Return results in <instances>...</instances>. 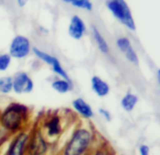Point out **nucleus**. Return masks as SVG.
<instances>
[{
  "label": "nucleus",
  "mask_w": 160,
  "mask_h": 155,
  "mask_svg": "<svg viewBox=\"0 0 160 155\" xmlns=\"http://www.w3.org/2000/svg\"><path fill=\"white\" fill-rule=\"evenodd\" d=\"M30 109L20 103L9 104L0 115V126L7 132L15 134L22 131L29 118Z\"/></svg>",
  "instance_id": "f257e3e1"
},
{
  "label": "nucleus",
  "mask_w": 160,
  "mask_h": 155,
  "mask_svg": "<svg viewBox=\"0 0 160 155\" xmlns=\"http://www.w3.org/2000/svg\"><path fill=\"white\" fill-rule=\"evenodd\" d=\"M94 132L87 127L76 128L62 150L61 155H86L94 142Z\"/></svg>",
  "instance_id": "f03ea898"
},
{
  "label": "nucleus",
  "mask_w": 160,
  "mask_h": 155,
  "mask_svg": "<svg viewBox=\"0 0 160 155\" xmlns=\"http://www.w3.org/2000/svg\"><path fill=\"white\" fill-rule=\"evenodd\" d=\"M107 7L112 14L127 28L131 31L136 29L131 10L126 0H109L107 2Z\"/></svg>",
  "instance_id": "7ed1b4c3"
},
{
  "label": "nucleus",
  "mask_w": 160,
  "mask_h": 155,
  "mask_svg": "<svg viewBox=\"0 0 160 155\" xmlns=\"http://www.w3.org/2000/svg\"><path fill=\"white\" fill-rule=\"evenodd\" d=\"M49 148L50 143L44 133L40 129H37L30 135L26 152L28 155H46Z\"/></svg>",
  "instance_id": "20e7f679"
},
{
  "label": "nucleus",
  "mask_w": 160,
  "mask_h": 155,
  "mask_svg": "<svg viewBox=\"0 0 160 155\" xmlns=\"http://www.w3.org/2000/svg\"><path fill=\"white\" fill-rule=\"evenodd\" d=\"M31 51V43L30 40L22 35H17L15 36L8 48V55L12 58L16 59H22L26 57Z\"/></svg>",
  "instance_id": "39448f33"
},
{
  "label": "nucleus",
  "mask_w": 160,
  "mask_h": 155,
  "mask_svg": "<svg viewBox=\"0 0 160 155\" xmlns=\"http://www.w3.org/2000/svg\"><path fill=\"white\" fill-rule=\"evenodd\" d=\"M30 138V134L26 131H19L15 133L11 139L6 155H24L27 151V145Z\"/></svg>",
  "instance_id": "423d86ee"
},
{
  "label": "nucleus",
  "mask_w": 160,
  "mask_h": 155,
  "mask_svg": "<svg viewBox=\"0 0 160 155\" xmlns=\"http://www.w3.org/2000/svg\"><path fill=\"white\" fill-rule=\"evenodd\" d=\"M34 87L33 80L25 72H18L12 76V91L18 95L31 93Z\"/></svg>",
  "instance_id": "0eeeda50"
},
{
  "label": "nucleus",
  "mask_w": 160,
  "mask_h": 155,
  "mask_svg": "<svg viewBox=\"0 0 160 155\" xmlns=\"http://www.w3.org/2000/svg\"><path fill=\"white\" fill-rule=\"evenodd\" d=\"M45 136L47 139H54L59 137L63 133L62 120L59 115L53 114L46 119L43 123Z\"/></svg>",
  "instance_id": "6e6552de"
},
{
  "label": "nucleus",
  "mask_w": 160,
  "mask_h": 155,
  "mask_svg": "<svg viewBox=\"0 0 160 155\" xmlns=\"http://www.w3.org/2000/svg\"><path fill=\"white\" fill-rule=\"evenodd\" d=\"M71 106L73 110L82 119L84 120H91L93 119L95 113L92 108V106L83 99L81 97L75 98L71 102Z\"/></svg>",
  "instance_id": "1a4fd4ad"
},
{
  "label": "nucleus",
  "mask_w": 160,
  "mask_h": 155,
  "mask_svg": "<svg viewBox=\"0 0 160 155\" xmlns=\"http://www.w3.org/2000/svg\"><path fill=\"white\" fill-rule=\"evenodd\" d=\"M85 30H86V26L84 24L83 20L78 15H73L70 19L68 28V35L72 39L79 40L83 37Z\"/></svg>",
  "instance_id": "9d476101"
},
{
  "label": "nucleus",
  "mask_w": 160,
  "mask_h": 155,
  "mask_svg": "<svg viewBox=\"0 0 160 155\" xmlns=\"http://www.w3.org/2000/svg\"><path fill=\"white\" fill-rule=\"evenodd\" d=\"M117 47L119 48V50L125 55L126 58L132 64L137 65L139 63V58L138 56L135 52V50L133 49L130 40L127 38V37H120L117 41H116Z\"/></svg>",
  "instance_id": "9b49d317"
},
{
  "label": "nucleus",
  "mask_w": 160,
  "mask_h": 155,
  "mask_svg": "<svg viewBox=\"0 0 160 155\" xmlns=\"http://www.w3.org/2000/svg\"><path fill=\"white\" fill-rule=\"evenodd\" d=\"M91 88L93 92L99 98H105L111 91L110 85L98 75H94L91 78Z\"/></svg>",
  "instance_id": "f8f14e48"
},
{
  "label": "nucleus",
  "mask_w": 160,
  "mask_h": 155,
  "mask_svg": "<svg viewBox=\"0 0 160 155\" xmlns=\"http://www.w3.org/2000/svg\"><path fill=\"white\" fill-rule=\"evenodd\" d=\"M139 103V97L137 94L131 92V91H128L121 99L120 101V105L122 107V109L127 112V113H130L132 112L137 104Z\"/></svg>",
  "instance_id": "ddd939ff"
},
{
  "label": "nucleus",
  "mask_w": 160,
  "mask_h": 155,
  "mask_svg": "<svg viewBox=\"0 0 160 155\" xmlns=\"http://www.w3.org/2000/svg\"><path fill=\"white\" fill-rule=\"evenodd\" d=\"M52 88L59 94H67L72 90V85L70 80L64 78H56L51 84Z\"/></svg>",
  "instance_id": "4468645a"
},
{
  "label": "nucleus",
  "mask_w": 160,
  "mask_h": 155,
  "mask_svg": "<svg viewBox=\"0 0 160 155\" xmlns=\"http://www.w3.org/2000/svg\"><path fill=\"white\" fill-rule=\"evenodd\" d=\"M93 36H94L95 41H96V43H97L98 49H99L103 54H108L109 51H110L108 42L106 41V40H105V38L103 37V35H102L96 27H93Z\"/></svg>",
  "instance_id": "2eb2a0df"
},
{
  "label": "nucleus",
  "mask_w": 160,
  "mask_h": 155,
  "mask_svg": "<svg viewBox=\"0 0 160 155\" xmlns=\"http://www.w3.org/2000/svg\"><path fill=\"white\" fill-rule=\"evenodd\" d=\"M33 53H34V55H35L38 58H39L40 60H42L44 63L50 65L51 67H52V66L55 63V61L58 59L57 57H55V56H52V55H50V54H48V53H46V52H44V51H42V50H40V49H38V48H37V47H34V48H33Z\"/></svg>",
  "instance_id": "dca6fc26"
},
{
  "label": "nucleus",
  "mask_w": 160,
  "mask_h": 155,
  "mask_svg": "<svg viewBox=\"0 0 160 155\" xmlns=\"http://www.w3.org/2000/svg\"><path fill=\"white\" fill-rule=\"evenodd\" d=\"M12 92V76L0 77V93L7 95Z\"/></svg>",
  "instance_id": "f3484780"
},
{
  "label": "nucleus",
  "mask_w": 160,
  "mask_h": 155,
  "mask_svg": "<svg viewBox=\"0 0 160 155\" xmlns=\"http://www.w3.org/2000/svg\"><path fill=\"white\" fill-rule=\"evenodd\" d=\"M71 5L78 8L85 9L88 11H91L93 9V4L90 0H74Z\"/></svg>",
  "instance_id": "a211bd4d"
},
{
  "label": "nucleus",
  "mask_w": 160,
  "mask_h": 155,
  "mask_svg": "<svg viewBox=\"0 0 160 155\" xmlns=\"http://www.w3.org/2000/svg\"><path fill=\"white\" fill-rule=\"evenodd\" d=\"M11 63V57L8 54H0V72H6Z\"/></svg>",
  "instance_id": "6ab92c4d"
},
{
  "label": "nucleus",
  "mask_w": 160,
  "mask_h": 155,
  "mask_svg": "<svg viewBox=\"0 0 160 155\" xmlns=\"http://www.w3.org/2000/svg\"><path fill=\"white\" fill-rule=\"evenodd\" d=\"M98 114L103 118V120H105L108 121V122H111L112 120V116L111 112H110L108 109L104 108V107L98 108Z\"/></svg>",
  "instance_id": "aec40b11"
},
{
  "label": "nucleus",
  "mask_w": 160,
  "mask_h": 155,
  "mask_svg": "<svg viewBox=\"0 0 160 155\" xmlns=\"http://www.w3.org/2000/svg\"><path fill=\"white\" fill-rule=\"evenodd\" d=\"M140 155H150V147L147 144H142L138 148Z\"/></svg>",
  "instance_id": "412c9836"
},
{
  "label": "nucleus",
  "mask_w": 160,
  "mask_h": 155,
  "mask_svg": "<svg viewBox=\"0 0 160 155\" xmlns=\"http://www.w3.org/2000/svg\"><path fill=\"white\" fill-rule=\"evenodd\" d=\"M92 155H110L109 152L106 149H98L97 151H95Z\"/></svg>",
  "instance_id": "4be33fe9"
},
{
  "label": "nucleus",
  "mask_w": 160,
  "mask_h": 155,
  "mask_svg": "<svg viewBox=\"0 0 160 155\" xmlns=\"http://www.w3.org/2000/svg\"><path fill=\"white\" fill-rule=\"evenodd\" d=\"M16 2H17V4H18L19 7L22 8V7L25 6V4L27 3V0H16Z\"/></svg>",
  "instance_id": "5701e85b"
},
{
  "label": "nucleus",
  "mask_w": 160,
  "mask_h": 155,
  "mask_svg": "<svg viewBox=\"0 0 160 155\" xmlns=\"http://www.w3.org/2000/svg\"><path fill=\"white\" fill-rule=\"evenodd\" d=\"M62 1H64V2H66V3H68V4H72L74 0H62Z\"/></svg>",
  "instance_id": "b1692460"
},
{
  "label": "nucleus",
  "mask_w": 160,
  "mask_h": 155,
  "mask_svg": "<svg viewBox=\"0 0 160 155\" xmlns=\"http://www.w3.org/2000/svg\"><path fill=\"white\" fill-rule=\"evenodd\" d=\"M3 1H4V0H0V3H2Z\"/></svg>",
  "instance_id": "393cba45"
}]
</instances>
